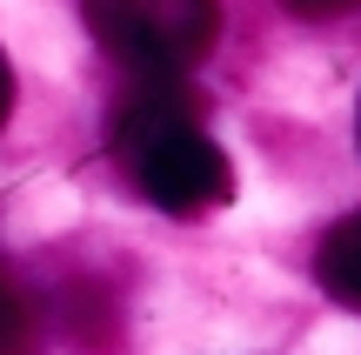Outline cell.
I'll return each instance as SVG.
<instances>
[{"label": "cell", "mask_w": 361, "mask_h": 355, "mask_svg": "<svg viewBox=\"0 0 361 355\" xmlns=\"http://www.w3.org/2000/svg\"><path fill=\"white\" fill-rule=\"evenodd\" d=\"M314 282H322L328 302H341V308L361 315V215H348V222H335L322 235V248H314Z\"/></svg>", "instance_id": "obj_3"}, {"label": "cell", "mask_w": 361, "mask_h": 355, "mask_svg": "<svg viewBox=\"0 0 361 355\" xmlns=\"http://www.w3.org/2000/svg\"><path fill=\"white\" fill-rule=\"evenodd\" d=\"M114 155L128 168V181L154 201L161 215H180V222H201L221 201H234V168L221 155V141L201 128L194 101L174 88V80H154V88L128 94L114 114Z\"/></svg>", "instance_id": "obj_1"}, {"label": "cell", "mask_w": 361, "mask_h": 355, "mask_svg": "<svg viewBox=\"0 0 361 355\" xmlns=\"http://www.w3.org/2000/svg\"><path fill=\"white\" fill-rule=\"evenodd\" d=\"M40 349V308L20 282L0 275V355H34Z\"/></svg>", "instance_id": "obj_4"}, {"label": "cell", "mask_w": 361, "mask_h": 355, "mask_svg": "<svg viewBox=\"0 0 361 355\" xmlns=\"http://www.w3.org/2000/svg\"><path fill=\"white\" fill-rule=\"evenodd\" d=\"M7 114H13V74H7V54H0V128H7Z\"/></svg>", "instance_id": "obj_6"}, {"label": "cell", "mask_w": 361, "mask_h": 355, "mask_svg": "<svg viewBox=\"0 0 361 355\" xmlns=\"http://www.w3.org/2000/svg\"><path fill=\"white\" fill-rule=\"evenodd\" d=\"M288 13H301V20H328V13H348V7H361V0H281Z\"/></svg>", "instance_id": "obj_5"}, {"label": "cell", "mask_w": 361, "mask_h": 355, "mask_svg": "<svg viewBox=\"0 0 361 355\" xmlns=\"http://www.w3.org/2000/svg\"><path fill=\"white\" fill-rule=\"evenodd\" d=\"M87 34L147 80H180L221 34L214 0H80Z\"/></svg>", "instance_id": "obj_2"}]
</instances>
